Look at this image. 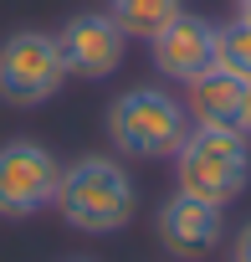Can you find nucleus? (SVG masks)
Wrapping results in <instances>:
<instances>
[{"label": "nucleus", "mask_w": 251, "mask_h": 262, "mask_svg": "<svg viewBox=\"0 0 251 262\" xmlns=\"http://www.w3.org/2000/svg\"><path fill=\"white\" fill-rule=\"evenodd\" d=\"M62 221L72 231H87V236H113L134 221V206H139V190L129 180V170H123L118 160L108 155H82L77 165L62 170L57 180V201Z\"/></svg>", "instance_id": "nucleus-1"}, {"label": "nucleus", "mask_w": 251, "mask_h": 262, "mask_svg": "<svg viewBox=\"0 0 251 262\" xmlns=\"http://www.w3.org/2000/svg\"><path fill=\"white\" fill-rule=\"evenodd\" d=\"M174 160V190L231 206L251 180V139L231 123H195L185 128Z\"/></svg>", "instance_id": "nucleus-2"}, {"label": "nucleus", "mask_w": 251, "mask_h": 262, "mask_svg": "<svg viewBox=\"0 0 251 262\" xmlns=\"http://www.w3.org/2000/svg\"><path fill=\"white\" fill-rule=\"evenodd\" d=\"M185 103L164 88H129L108 103V139L129 160H169L185 139Z\"/></svg>", "instance_id": "nucleus-3"}, {"label": "nucleus", "mask_w": 251, "mask_h": 262, "mask_svg": "<svg viewBox=\"0 0 251 262\" xmlns=\"http://www.w3.org/2000/svg\"><path fill=\"white\" fill-rule=\"evenodd\" d=\"M67 82L62 67V47L46 31H16L0 41V103L11 108H41L46 98H57Z\"/></svg>", "instance_id": "nucleus-4"}, {"label": "nucleus", "mask_w": 251, "mask_h": 262, "mask_svg": "<svg viewBox=\"0 0 251 262\" xmlns=\"http://www.w3.org/2000/svg\"><path fill=\"white\" fill-rule=\"evenodd\" d=\"M57 180H62V165L52 160L46 144L36 139L0 144V216L6 221H26L46 211L57 201Z\"/></svg>", "instance_id": "nucleus-5"}, {"label": "nucleus", "mask_w": 251, "mask_h": 262, "mask_svg": "<svg viewBox=\"0 0 251 262\" xmlns=\"http://www.w3.org/2000/svg\"><path fill=\"white\" fill-rule=\"evenodd\" d=\"M57 47H62V67L67 77H87V82H103L123 67L129 57V36L123 26L108 16V11H82L72 16L62 31H57Z\"/></svg>", "instance_id": "nucleus-6"}, {"label": "nucleus", "mask_w": 251, "mask_h": 262, "mask_svg": "<svg viewBox=\"0 0 251 262\" xmlns=\"http://www.w3.org/2000/svg\"><path fill=\"white\" fill-rule=\"evenodd\" d=\"M149 52H154L159 77H169V82H195L200 72L215 67V26H210L205 16L180 11L159 36H149Z\"/></svg>", "instance_id": "nucleus-7"}, {"label": "nucleus", "mask_w": 251, "mask_h": 262, "mask_svg": "<svg viewBox=\"0 0 251 262\" xmlns=\"http://www.w3.org/2000/svg\"><path fill=\"white\" fill-rule=\"evenodd\" d=\"M220 211H225V206H215V201H200V195L174 190V195L159 206V242H164L169 252H180V257H205V252L220 242V231H225Z\"/></svg>", "instance_id": "nucleus-8"}, {"label": "nucleus", "mask_w": 251, "mask_h": 262, "mask_svg": "<svg viewBox=\"0 0 251 262\" xmlns=\"http://www.w3.org/2000/svg\"><path fill=\"white\" fill-rule=\"evenodd\" d=\"M185 88H190L185 113H195V123H231V128H236V113H241L246 82H236V77H225L220 67H210V72H200V77L185 82Z\"/></svg>", "instance_id": "nucleus-9"}, {"label": "nucleus", "mask_w": 251, "mask_h": 262, "mask_svg": "<svg viewBox=\"0 0 251 262\" xmlns=\"http://www.w3.org/2000/svg\"><path fill=\"white\" fill-rule=\"evenodd\" d=\"M118 26H123V36H139V41H149V36H159L180 11H185V0H108L103 6Z\"/></svg>", "instance_id": "nucleus-10"}, {"label": "nucleus", "mask_w": 251, "mask_h": 262, "mask_svg": "<svg viewBox=\"0 0 251 262\" xmlns=\"http://www.w3.org/2000/svg\"><path fill=\"white\" fill-rule=\"evenodd\" d=\"M215 67L251 88V21L236 16V21L215 26Z\"/></svg>", "instance_id": "nucleus-11"}, {"label": "nucleus", "mask_w": 251, "mask_h": 262, "mask_svg": "<svg viewBox=\"0 0 251 262\" xmlns=\"http://www.w3.org/2000/svg\"><path fill=\"white\" fill-rule=\"evenodd\" d=\"M236 128L251 139V88H246V98H241V113H236Z\"/></svg>", "instance_id": "nucleus-12"}, {"label": "nucleus", "mask_w": 251, "mask_h": 262, "mask_svg": "<svg viewBox=\"0 0 251 262\" xmlns=\"http://www.w3.org/2000/svg\"><path fill=\"white\" fill-rule=\"evenodd\" d=\"M236 262H251V221H246L241 236H236Z\"/></svg>", "instance_id": "nucleus-13"}, {"label": "nucleus", "mask_w": 251, "mask_h": 262, "mask_svg": "<svg viewBox=\"0 0 251 262\" xmlns=\"http://www.w3.org/2000/svg\"><path fill=\"white\" fill-rule=\"evenodd\" d=\"M236 16H241V21H251V0H236Z\"/></svg>", "instance_id": "nucleus-14"}]
</instances>
